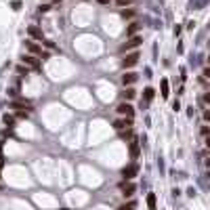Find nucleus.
<instances>
[{"label":"nucleus","instance_id":"20","mask_svg":"<svg viewBox=\"0 0 210 210\" xmlns=\"http://www.w3.org/2000/svg\"><path fill=\"white\" fill-rule=\"evenodd\" d=\"M120 15H122L124 19H132V17H135V11H130V9H128V11H122Z\"/></svg>","mask_w":210,"mask_h":210},{"label":"nucleus","instance_id":"6","mask_svg":"<svg viewBox=\"0 0 210 210\" xmlns=\"http://www.w3.org/2000/svg\"><path fill=\"white\" fill-rule=\"evenodd\" d=\"M137 61H139V53H130V55H126L122 59V65L124 67H132V65H137Z\"/></svg>","mask_w":210,"mask_h":210},{"label":"nucleus","instance_id":"25","mask_svg":"<svg viewBox=\"0 0 210 210\" xmlns=\"http://www.w3.org/2000/svg\"><path fill=\"white\" fill-rule=\"evenodd\" d=\"M11 6H13V11H19V9H21V2H19V0H13Z\"/></svg>","mask_w":210,"mask_h":210},{"label":"nucleus","instance_id":"5","mask_svg":"<svg viewBox=\"0 0 210 210\" xmlns=\"http://www.w3.org/2000/svg\"><path fill=\"white\" fill-rule=\"evenodd\" d=\"M21 61H23L25 65H30L32 70H40V61H38V57H34V55H23Z\"/></svg>","mask_w":210,"mask_h":210},{"label":"nucleus","instance_id":"10","mask_svg":"<svg viewBox=\"0 0 210 210\" xmlns=\"http://www.w3.org/2000/svg\"><path fill=\"white\" fill-rule=\"evenodd\" d=\"M27 34L32 36V38H36V40H42V30L38 25H30L27 27Z\"/></svg>","mask_w":210,"mask_h":210},{"label":"nucleus","instance_id":"22","mask_svg":"<svg viewBox=\"0 0 210 210\" xmlns=\"http://www.w3.org/2000/svg\"><path fill=\"white\" fill-rule=\"evenodd\" d=\"M4 124H6V126H13V124H15V118L6 114V116H4Z\"/></svg>","mask_w":210,"mask_h":210},{"label":"nucleus","instance_id":"31","mask_svg":"<svg viewBox=\"0 0 210 210\" xmlns=\"http://www.w3.org/2000/svg\"><path fill=\"white\" fill-rule=\"evenodd\" d=\"M44 46H46V48H55V42H50V40H46V42H44Z\"/></svg>","mask_w":210,"mask_h":210},{"label":"nucleus","instance_id":"7","mask_svg":"<svg viewBox=\"0 0 210 210\" xmlns=\"http://www.w3.org/2000/svg\"><path fill=\"white\" fill-rule=\"evenodd\" d=\"M137 175V164H128L124 170H122V176H124V181H130L132 176Z\"/></svg>","mask_w":210,"mask_h":210},{"label":"nucleus","instance_id":"15","mask_svg":"<svg viewBox=\"0 0 210 210\" xmlns=\"http://www.w3.org/2000/svg\"><path fill=\"white\" fill-rule=\"evenodd\" d=\"M147 206L149 210H155V193H147Z\"/></svg>","mask_w":210,"mask_h":210},{"label":"nucleus","instance_id":"11","mask_svg":"<svg viewBox=\"0 0 210 210\" xmlns=\"http://www.w3.org/2000/svg\"><path fill=\"white\" fill-rule=\"evenodd\" d=\"M139 151H141L139 141H137V139H130V155H132V158H137V155H139Z\"/></svg>","mask_w":210,"mask_h":210},{"label":"nucleus","instance_id":"2","mask_svg":"<svg viewBox=\"0 0 210 210\" xmlns=\"http://www.w3.org/2000/svg\"><path fill=\"white\" fill-rule=\"evenodd\" d=\"M132 126V118H118L116 122H114V128L116 130H126Z\"/></svg>","mask_w":210,"mask_h":210},{"label":"nucleus","instance_id":"35","mask_svg":"<svg viewBox=\"0 0 210 210\" xmlns=\"http://www.w3.org/2000/svg\"><path fill=\"white\" fill-rule=\"evenodd\" d=\"M204 76H206V78H210V67H206V70H204Z\"/></svg>","mask_w":210,"mask_h":210},{"label":"nucleus","instance_id":"27","mask_svg":"<svg viewBox=\"0 0 210 210\" xmlns=\"http://www.w3.org/2000/svg\"><path fill=\"white\" fill-rule=\"evenodd\" d=\"M128 2H130V0H116V4H118V6H126Z\"/></svg>","mask_w":210,"mask_h":210},{"label":"nucleus","instance_id":"37","mask_svg":"<svg viewBox=\"0 0 210 210\" xmlns=\"http://www.w3.org/2000/svg\"><path fill=\"white\" fill-rule=\"evenodd\" d=\"M206 147L210 149V137H206Z\"/></svg>","mask_w":210,"mask_h":210},{"label":"nucleus","instance_id":"33","mask_svg":"<svg viewBox=\"0 0 210 210\" xmlns=\"http://www.w3.org/2000/svg\"><path fill=\"white\" fill-rule=\"evenodd\" d=\"M204 120H206V122H210V111H204Z\"/></svg>","mask_w":210,"mask_h":210},{"label":"nucleus","instance_id":"8","mask_svg":"<svg viewBox=\"0 0 210 210\" xmlns=\"http://www.w3.org/2000/svg\"><path fill=\"white\" fill-rule=\"evenodd\" d=\"M208 2L210 0H189V9H191V11H200V9H204Z\"/></svg>","mask_w":210,"mask_h":210},{"label":"nucleus","instance_id":"29","mask_svg":"<svg viewBox=\"0 0 210 210\" xmlns=\"http://www.w3.org/2000/svg\"><path fill=\"white\" fill-rule=\"evenodd\" d=\"M202 135H204V137H210V128H208V126L202 128Z\"/></svg>","mask_w":210,"mask_h":210},{"label":"nucleus","instance_id":"17","mask_svg":"<svg viewBox=\"0 0 210 210\" xmlns=\"http://www.w3.org/2000/svg\"><path fill=\"white\" fill-rule=\"evenodd\" d=\"M153 95H155V91H153V88H145V91H143V97H145V101H151Z\"/></svg>","mask_w":210,"mask_h":210},{"label":"nucleus","instance_id":"9","mask_svg":"<svg viewBox=\"0 0 210 210\" xmlns=\"http://www.w3.org/2000/svg\"><path fill=\"white\" fill-rule=\"evenodd\" d=\"M132 82H137V74H135V71H126V74L122 76V84H124V86H130Z\"/></svg>","mask_w":210,"mask_h":210},{"label":"nucleus","instance_id":"12","mask_svg":"<svg viewBox=\"0 0 210 210\" xmlns=\"http://www.w3.org/2000/svg\"><path fill=\"white\" fill-rule=\"evenodd\" d=\"M139 27H141V25L137 23V21H132V23L128 25V30H126V36H128V38H132V36H137V32H139Z\"/></svg>","mask_w":210,"mask_h":210},{"label":"nucleus","instance_id":"24","mask_svg":"<svg viewBox=\"0 0 210 210\" xmlns=\"http://www.w3.org/2000/svg\"><path fill=\"white\" fill-rule=\"evenodd\" d=\"M27 116H30V111H27V109H25V111H23V109H19V111H17V118H23V120H25Z\"/></svg>","mask_w":210,"mask_h":210},{"label":"nucleus","instance_id":"21","mask_svg":"<svg viewBox=\"0 0 210 210\" xmlns=\"http://www.w3.org/2000/svg\"><path fill=\"white\" fill-rule=\"evenodd\" d=\"M122 139H132V128L122 130Z\"/></svg>","mask_w":210,"mask_h":210},{"label":"nucleus","instance_id":"19","mask_svg":"<svg viewBox=\"0 0 210 210\" xmlns=\"http://www.w3.org/2000/svg\"><path fill=\"white\" fill-rule=\"evenodd\" d=\"M168 95H170V93H168V80L164 78V80H162V97H164V99H166Z\"/></svg>","mask_w":210,"mask_h":210},{"label":"nucleus","instance_id":"30","mask_svg":"<svg viewBox=\"0 0 210 210\" xmlns=\"http://www.w3.org/2000/svg\"><path fill=\"white\" fill-rule=\"evenodd\" d=\"M172 109L179 111V109H181V103H179V101H172Z\"/></svg>","mask_w":210,"mask_h":210},{"label":"nucleus","instance_id":"16","mask_svg":"<svg viewBox=\"0 0 210 210\" xmlns=\"http://www.w3.org/2000/svg\"><path fill=\"white\" fill-rule=\"evenodd\" d=\"M11 107H30V101H23V99H17V101H13Z\"/></svg>","mask_w":210,"mask_h":210},{"label":"nucleus","instance_id":"13","mask_svg":"<svg viewBox=\"0 0 210 210\" xmlns=\"http://www.w3.org/2000/svg\"><path fill=\"white\" fill-rule=\"evenodd\" d=\"M27 48H30V53H32V55H40V57H42V48L38 46V44H34L32 40H27Z\"/></svg>","mask_w":210,"mask_h":210},{"label":"nucleus","instance_id":"4","mask_svg":"<svg viewBox=\"0 0 210 210\" xmlns=\"http://www.w3.org/2000/svg\"><path fill=\"white\" fill-rule=\"evenodd\" d=\"M141 42H143V38H141V36H132V38H128V42H126V44H122V46H120V50H122V53H124V50H130V48L139 46Z\"/></svg>","mask_w":210,"mask_h":210},{"label":"nucleus","instance_id":"34","mask_svg":"<svg viewBox=\"0 0 210 210\" xmlns=\"http://www.w3.org/2000/svg\"><path fill=\"white\" fill-rule=\"evenodd\" d=\"M204 101H206V103L210 105V93H208V95H204Z\"/></svg>","mask_w":210,"mask_h":210},{"label":"nucleus","instance_id":"18","mask_svg":"<svg viewBox=\"0 0 210 210\" xmlns=\"http://www.w3.org/2000/svg\"><path fill=\"white\" fill-rule=\"evenodd\" d=\"M135 208H137V204H135V202H126V204H122L118 210H135Z\"/></svg>","mask_w":210,"mask_h":210},{"label":"nucleus","instance_id":"26","mask_svg":"<svg viewBox=\"0 0 210 210\" xmlns=\"http://www.w3.org/2000/svg\"><path fill=\"white\" fill-rule=\"evenodd\" d=\"M40 13H46V11H50V4H40V9H38Z\"/></svg>","mask_w":210,"mask_h":210},{"label":"nucleus","instance_id":"38","mask_svg":"<svg viewBox=\"0 0 210 210\" xmlns=\"http://www.w3.org/2000/svg\"><path fill=\"white\" fill-rule=\"evenodd\" d=\"M206 166H208V168H210V158H208V160H206Z\"/></svg>","mask_w":210,"mask_h":210},{"label":"nucleus","instance_id":"36","mask_svg":"<svg viewBox=\"0 0 210 210\" xmlns=\"http://www.w3.org/2000/svg\"><path fill=\"white\" fill-rule=\"evenodd\" d=\"M99 4H109V0H97Z\"/></svg>","mask_w":210,"mask_h":210},{"label":"nucleus","instance_id":"3","mask_svg":"<svg viewBox=\"0 0 210 210\" xmlns=\"http://www.w3.org/2000/svg\"><path fill=\"white\" fill-rule=\"evenodd\" d=\"M135 189H137V187L132 185L130 181H122V183H120V191H122L124 198H130V196L135 193Z\"/></svg>","mask_w":210,"mask_h":210},{"label":"nucleus","instance_id":"23","mask_svg":"<svg viewBox=\"0 0 210 210\" xmlns=\"http://www.w3.org/2000/svg\"><path fill=\"white\" fill-rule=\"evenodd\" d=\"M17 74H19V76H27V67L19 65V67H17Z\"/></svg>","mask_w":210,"mask_h":210},{"label":"nucleus","instance_id":"14","mask_svg":"<svg viewBox=\"0 0 210 210\" xmlns=\"http://www.w3.org/2000/svg\"><path fill=\"white\" fill-rule=\"evenodd\" d=\"M122 97H124V101H130V99H135V97H137V91L128 86V88H126V91L122 93Z\"/></svg>","mask_w":210,"mask_h":210},{"label":"nucleus","instance_id":"1","mask_svg":"<svg viewBox=\"0 0 210 210\" xmlns=\"http://www.w3.org/2000/svg\"><path fill=\"white\" fill-rule=\"evenodd\" d=\"M118 114H120V116H126V118H132L135 116V109H132V105H130L128 101H124V103L118 105Z\"/></svg>","mask_w":210,"mask_h":210},{"label":"nucleus","instance_id":"28","mask_svg":"<svg viewBox=\"0 0 210 210\" xmlns=\"http://www.w3.org/2000/svg\"><path fill=\"white\" fill-rule=\"evenodd\" d=\"M187 196H189V198H193V196H196V189H193V187H189V189H187Z\"/></svg>","mask_w":210,"mask_h":210},{"label":"nucleus","instance_id":"32","mask_svg":"<svg viewBox=\"0 0 210 210\" xmlns=\"http://www.w3.org/2000/svg\"><path fill=\"white\" fill-rule=\"evenodd\" d=\"M145 78H151V67H145Z\"/></svg>","mask_w":210,"mask_h":210},{"label":"nucleus","instance_id":"39","mask_svg":"<svg viewBox=\"0 0 210 210\" xmlns=\"http://www.w3.org/2000/svg\"><path fill=\"white\" fill-rule=\"evenodd\" d=\"M208 63H210V55H208Z\"/></svg>","mask_w":210,"mask_h":210}]
</instances>
